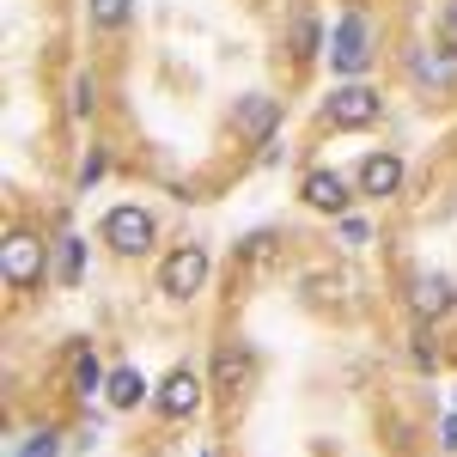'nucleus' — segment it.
Returning a JSON list of instances; mask_svg holds the SVG:
<instances>
[{"label":"nucleus","mask_w":457,"mask_h":457,"mask_svg":"<svg viewBox=\"0 0 457 457\" xmlns=\"http://www.w3.org/2000/svg\"><path fill=\"white\" fill-rule=\"evenodd\" d=\"M0 275L12 287H37L49 275V245H43L37 232H6V245H0Z\"/></svg>","instance_id":"nucleus-1"},{"label":"nucleus","mask_w":457,"mask_h":457,"mask_svg":"<svg viewBox=\"0 0 457 457\" xmlns=\"http://www.w3.org/2000/svg\"><path fill=\"white\" fill-rule=\"evenodd\" d=\"M202 287H208V250L202 245H183L159 262V293L165 299H195Z\"/></svg>","instance_id":"nucleus-2"},{"label":"nucleus","mask_w":457,"mask_h":457,"mask_svg":"<svg viewBox=\"0 0 457 457\" xmlns=\"http://www.w3.org/2000/svg\"><path fill=\"white\" fill-rule=\"evenodd\" d=\"M329 62H336V73H366V62H372V25L360 19V12H342L336 19V31H329Z\"/></svg>","instance_id":"nucleus-3"},{"label":"nucleus","mask_w":457,"mask_h":457,"mask_svg":"<svg viewBox=\"0 0 457 457\" xmlns=\"http://www.w3.org/2000/svg\"><path fill=\"white\" fill-rule=\"evenodd\" d=\"M378 110H385V98H378L372 86L348 79V86H336V92H329L323 116H329V129H372V122H378Z\"/></svg>","instance_id":"nucleus-4"},{"label":"nucleus","mask_w":457,"mask_h":457,"mask_svg":"<svg viewBox=\"0 0 457 457\" xmlns=\"http://www.w3.org/2000/svg\"><path fill=\"white\" fill-rule=\"evenodd\" d=\"M153 213L146 208H110L104 213V245L116 250V256H146L153 250Z\"/></svg>","instance_id":"nucleus-5"},{"label":"nucleus","mask_w":457,"mask_h":457,"mask_svg":"<svg viewBox=\"0 0 457 457\" xmlns=\"http://www.w3.org/2000/svg\"><path fill=\"white\" fill-rule=\"evenodd\" d=\"M275 129H281V98H269V92L238 98V110H232V135H238V141L269 146V141H275Z\"/></svg>","instance_id":"nucleus-6"},{"label":"nucleus","mask_w":457,"mask_h":457,"mask_svg":"<svg viewBox=\"0 0 457 457\" xmlns=\"http://www.w3.org/2000/svg\"><path fill=\"white\" fill-rule=\"evenodd\" d=\"M202 390H208V385H202L189 366H171V372L159 378V390H153V409H159L165 421H183V415L202 409Z\"/></svg>","instance_id":"nucleus-7"},{"label":"nucleus","mask_w":457,"mask_h":457,"mask_svg":"<svg viewBox=\"0 0 457 457\" xmlns=\"http://www.w3.org/2000/svg\"><path fill=\"white\" fill-rule=\"evenodd\" d=\"M250 385H256V353L245 342H226V348L213 353V390L220 396H245Z\"/></svg>","instance_id":"nucleus-8"},{"label":"nucleus","mask_w":457,"mask_h":457,"mask_svg":"<svg viewBox=\"0 0 457 457\" xmlns=\"http://www.w3.org/2000/svg\"><path fill=\"white\" fill-rule=\"evenodd\" d=\"M409 73H415V79H427V92H457V43L409 49Z\"/></svg>","instance_id":"nucleus-9"},{"label":"nucleus","mask_w":457,"mask_h":457,"mask_svg":"<svg viewBox=\"0 0 457 457\" xmlns=\"http://www.w3.org/2000/svg\"><path fill=\"white\" fill-rule=\"evenodd\" d=\"M353 183H360V195L385 202V195L403 189V159H396V153H366V159H360V171H353Z\"/></svg>","instance_id":"nucleus-10"},{"label":"nucleus","mask_w":457,"mask_h":457,"mask_svg":"<svg viewBox=\"0 0 457 457\" xmlns=\"http://www.w3.org/2000/svg\"><path fill=\"white\" fill-rule=\"evenodd\" d=\"M299 195H305V208H317V213H348V177L342 171H305Z\"/></svg>","instance_id":"nucleus-11"},{"label":"nucleus","mask_w":457,"mask_h":457,"mask_svg":"<svg viewBox=\"0 0 457 457\" xmlns=\"http://www.w3.org/2000/svg\"><path fill=\"white\" fill-rule=\"evenodd\" d=\"M409 305H415V317H427V323H433V317H445L457 305V287L445 281V275H421V281H415V293H409Z\"/></svg>","instance_id":"nucleus-12"},{"label":"nucleus","mask_w":457,"mask_h":457,"mask_svg":"<svg viewBox=\"0 0 457 457\" xmlns=\"http://www.w3.org/2000/svg\"><path fill=\"white\" fill-rule=\"evenodd\" d=\"M104 396H110V409H141L146 396H153V385H146L135 366H116L104 378Z\"/></svg>","instance_id":"nucleus-13"},{"label":"nucleus","mask_w":457,"mask_h":457,"mask_svg":"<svg viewBox=\"0 0 457 457\" xmlns=\"http://www.w3.org/2000/svg\"><path fill=\"white\" fill-rule=\"evenodd\" d=\"M79 275H86V238H62L55 245V281L79 287Z\"/></svg>","instance_id":"nucleus-14"},{"label":"nucleus","mask_w":457,"mask_h":457,"mask_svg":"<svg viewBox=\"0 0 457 457\" xmlns=\"http://www.w3.org/2000/svg\"><path fill=\"white\" fill-rule=\"evenodd\" d=\"M86 12H92V25H98V31H122V25L135 19V0H92Z\"/></svg>","instance_id":"nucleus-15"},{"label":"nucleus","mask_w":457,"mask_h":457,"mask_svg":"<svg viewBox=\"0 0 457 457\" xmlns=\"http://www.w3.org/2000/svg\"><path fill=\"white\" fill-rule=\"evenodd\" d=\"M73 390L79 396H92V390H104V372H98V360H92V348L73 360Z\"/></svg>","instance_id":"nucleus-16"},{"label":"nucleus","mask_w":457,"mask_h":457,"mask_svg":"<svg viewBox=\"0 0 457 457\" xmlns=\"http://www.w3.org/2000/svg\"><path fill=\"white\" fill-rule=\"evenodd\" d=\"M293 55H299V62L317 55V19H312V12H299V19H293Z\"/></svg>","instance_id":"nucleus-17"},{"label":"nucleus","mask_w":457,"mask_h":457,"mask_svg":"<svg viewBox=\"0 0 457 457\" xmlns=\"http://www.w3.org/2000/svg\"><path fill=\"white\" fill-rule=\"evenodd\" d=\"M92 110H98V79L79 73V79H73V116H92Z\"/></svg>","instance_id":"nucleus-18"},{"label":"nucleus","mask_w":457,"mask_h":457,"mask_svg":"<svg viewBox=\"0 0 457 457\" xmlns=\"http://www.w3.org/2000/svg\"><path fill=\"white\" fill-rule=\"evenodd\" d=\"M19 457H55V433H49V427H43V433H31Z\"/></svg>","instance_id":"nucleus-19"},{"label":"nucleus","mask_w":457,"mask_h":457,"mask_svg":"<svg viewBox=\"0 0 457 457\" xmlns=\"http://www.w3.org/2000/svg\"><path fill=\"white\" fill-rule=\"evenodd\" d=\"M433 360H439V353H433V336H415V366L433 372Z\"/></svg>","instance_id":"nucleus-20"},{"label":"nucleus","mask_w":457,"mask_h":457,"mask_svg":"<svg viewBox=\"0 0 457 457\" xmlns=\"http://www.w3.org/2000/svg\"><path fill=\"white\" fill-rule=\"evenodd\" d=\"M439 25H445V37L457 43V0H445V6H439Z\"/></svg>","instance_id":"nucleus-21"},{"label":"nucleus","mask_w":457,"mask_h":457,"mask_svg":"<svg viewBox=\"0 0 457 457\" xmlns=\"http://www.w3.org/2000/svg\"><path fill=\"white\" fill-rule=\"evenodd\" d=\"M342 238H348V245H366V226H360V220H348V213H342Z\"/></svg>","instance_id":"nucleus-22"},{"label":"nucleus","mask_w":457,"mask_h":457,"mask_svg":"<svg viewBox=\"0 0 457 457\" xmlns=\"http://www.w3.org/2000/svg\"><path fill=\"white\" fill-rule=\"evenodd\" d=\"M439 433H445V452H457V415H452L445 427H439Z\"/></svg>","instance_id":"nucleus-23"}]
</instances>
